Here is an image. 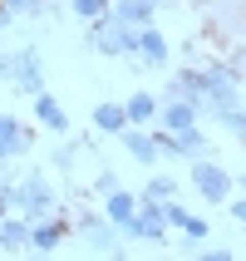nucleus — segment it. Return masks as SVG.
Masks as SVG:
<instances>
[{"label":"nucleus","mask_w":246,"mask_h":261,"mask_svg":"<svg viewBox=\"0 0 246 261\" xmlns=\"http://www.w3.org/2000/svg\"><path fill=\"white\" fill-rule=\"evenodd\" d=\"M138 49H143L148 59H162V55H168V49H162V40H158V35H153V30H148L143 40H138Z\"/></svg>","instance_id":"20e7f679"},{"label":"nucleus","mask_w":246,"mask_h":261,"mask_svg":"<svg viewBox=\"0 0 246 261\" xmlns=\"http://www.w3.org/2000/svg\"><path fill=\"white\" fill-rule=\"evenodd\" d=\"M197 188H202L207 197H222V192H227V177H222L217 168H197Z\"/></svg>","instance_id":"f257e3e1"},{"label":"nucleus","mask_w":246,"mask_h":261,"mask_svg":"<svg viewBox=\"0 0 246 261\" xmlns=\"http://www.w3.org/2000/svg\"><path fill=\"white\" fill-rule=\"evenodd\" d=\"M15 148H20V128L10 118H0V153H15Z\"/></svg>","instance_id":"f03ea898"},{"label":"nucleus","mask_w":246,"mask_h":261,"mask_svg":"<svg viewBox=\"0 0 246 261\" xmlns=\"http://www.w3.org/2000/svg\"><path fill=\"white\" fill-rule=\"evenodd\" d=\"M123 20H148V0H128L123 5Z\"/></svg>","instance_id":"423d86ee"},{"label":"nucleus","mask_w":246,"mask_h":261,"mask_svg":"<svg viewBox=\"0 0 246 261\" xmlns=\"http://www.w3.org/2000/svg\"><path fill=\"white\" fill-rule=\"evenodd\" d=\"M40 118H44V123H54V128H64V114H59L54 99H40Z\"/></svg>","instance_id":"39448f33"},{"label":"nucleus","mask_w":246,"mask_h":261,"mask_svg":"<svg viewBox=\"0 0 246 261\" xmlns=\"http://www.w3.org/2000/svg\"><path fill=\"white\" fill-rule=\"evenodd\" d=\"M108 212H114L118 222H128V217H133V202H128V197H114V202H108Z\"/></svg>","instance_id":"0eeeda50"},{"label":"nucleus","mask_w":246,"mask_h":261,"mask_svg":"<svg viewBox=\"0 0 246 261\" xmlns=\"http://www.w3.org/2000/svg\"><path fill=\"white\" fill-rule=\"evenodd\" d=\"M153 114V99H143V94H138V99L128 103V118H148Z\"/></svg>","instance_id":"6e6552de"},{"label":"nucleus","mask_w":246,"mask_h":261,"mask_svg":"<svg viewBox=\"0 0 246 261\" xmlns=\"http://www.w3.org/2000/svg\"><path fill=\"white\" fill-rule=\"evenodd\" d=\"M79 15H99V0H79Z\"/></svg>","instance_id":"9d476101"},{"label":"nucleus","mask_w":246,"mask_h":261,"mask_svg":"<svg viewBox=\"0 0 246 261\" xmlns=\"http://www.w3.org/2000/svg\"><path fill=\"white\" fill-rule=\"evenodd\" d=\"M94 118H99V128H123V118H128V114H123V109H99Z\"/></svg>","instance_id":"7ed1b4c3"},{"label":"nucleus","mask_w":246,"mask_h":261,"mask_svg":"<svg viewBox=\"0 0 246 261\" xmlns=\"http://www.w3.org/2000/svg\"><path fill=\"white\" fill-rule=\"evenodd\" d=\"M15 5H20V10H25V5H40V0H15Z\"/></svg>","instance_id":"9b49d317"},{"label":"nucleus","mask_w":246,"mask_h":261,"mask_svg":"<svg viewBox=\"0 0 246 261\" xmlns=\"http://www.w3.org/2000/svg\"><path fill=\"white\" fill-rule=\"evenodd\" d=\"M128 148L138 153V158H153V143H148V138H128Z\"/></svg>","instance_id":"1a4fd4ad"}]
</instances>
